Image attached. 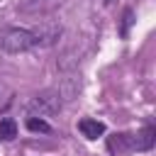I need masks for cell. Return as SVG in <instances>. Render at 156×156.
<instances>
[{
    "label": "cell",
    "instance_id": "obj_1",
    "mask_svg": "<svg viewBox=\"0 0 156 156\" xmlns=\"http://www.w3.org/2000/svg\"><path fill=\"white\" fill-rule=\"evenodd\" d=\"M34 46H41V39L32 29H20V27H7L0 32V49L7 54H22Z\"/></svg>",
    "mask_w": 156,
    "mask_h": 156
},
{
    "label": "cell",
    "instance_id": "obj_2",
    "mask_svg": "<svg viewBox=\"0 0 156 156\" xmlns=\"http://www.w3.org/2000/svg\"><path fill=\"white\" fill-rule=\"evenodd\" d=\"M154 144H156V127H151V124H146L136 134H129L132 151H149V149H154Z\"/></svg>",
    "mask_w": 156,
    "mask_h": 156
},
{
    "label": "cell",
    "instance_id": "obj_3",
    "mask_svg": "<svg viewBox=\"0 0 156 156\" xmlns=\"http://www.w3.org/2000/svg\"><path fill=\"white\" fill-rule=\"evenodd\" d=\"M58 107H61V102H58V98L51 95V93H41V95H37V98L29 102V110H32V112H39V117L51 115V112H56Z\"/></svg>",
    "mask_w": 156,
    "mask_h": 156
},
{
    "label": "cell",
    "instance_id": "obj_4",
    "mask_svg": "<svg viewBox=\"0 0 156 156\" xmlns=\"http://www.w3.org/2000/svg\"><path fill=\"white\" fill-rule=\"evenodd\" d=\"M78 129H80V134L85 139H98V136L105 134V124L100 119H93V117H83L78 122Z\"/></svg>",
    "mask_w": 156,
    "mask_h": 156
},
{
    "label": "cell",
    "instance_id": "obj_5",
    "mask_svg": "<svg viewBox=\"0 0 156 156\" xmlns=\"http://www.w3.org/2000/svg\"><path fill=\"white\" fill-rule=\"evenodd\" d=\"M107 146H110V151H112L115 156H117V154H124V151H132V149H129V134H115V136H110Z\"/></svg>",
    "mask_w": 156,
    "mask_h": 156
},
{
    "label": "cell",
    "instance_id": "obj_6",
    "mask_svg": "<svg viewBox=\"0 0 156 156\" xmlns=\"http://www.w3.org/2000/svg\"><path fill=\"white\" fill-rule=\"evenodd\" d=\"M17 136V122L12 117L0 119V141H12Z\"/></svg>",
    "mask_w": 156,
    "mask_h": 156
},
{
    "label": "cell",
    "instance_id": "obj_7",
    "mask_svg": "<svg viewBox=\"0 0 156 156\" xmlns=\"http://www.w3.org/2000/svg\"><path fill=\"white\" fill-rule=\"evenodd\" d=\"M132 22H134V10L132 7H127L124 10V15H122V27H119V34L127 39L129 37V27H132Z\"/></svg>",
    "mask_w": 156,
    "mask_h": 156
},
{
    "label": "cell",
    "instance_id": "obj_8",
    "mask_svg": "<svg viewBox=\"0 0 156 156\" xmlns=\"http://www.w3.org/2000/svg\"><path fill=\"white\" fill-rule=\"evenodd\" d=\"M27 127H29L32 132H44V134H46V132H51L49 122H44L41 117H29V119H27Z\"/></svg>",
    "mask_w": 156,
    "mask_h": 156
}]
</instances>
